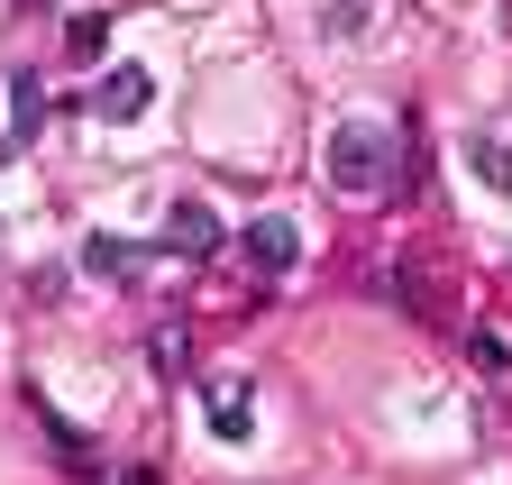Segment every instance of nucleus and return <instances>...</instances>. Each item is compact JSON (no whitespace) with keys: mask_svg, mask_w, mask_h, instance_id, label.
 Masks as SVG:
<instances>
[{"mask_svg":"<svg viewBox=\"0 0 512 485\" xmlns=\"http://www.w3.org/2000/svg\"><path fill=\"white\" fill-rule=\"evenodd\" d=\"M37 119H46V92H37V74H19V83H10V129L28 138Z\"/></svg>","mask_w":512,"mask_h":485,"instance_id":"obj_9","label":"nucleus"},{"mask_svg":"<svg viewBox=\"0 0 512 485\" xmlns=\"http://www.w3.org/2000/svg\"><path fill=\"white\" fill-rule=\"evenodd\" d=\"M467 165H476L485 193H512V147L503 138H467Z\"/></svg>","mask_w":512,"mask_h":485,"instance_id":"obj_7","label":"nucleus"},{"mask_svg":"<svg viewBox=\"0 0 512 485\" xmlns=\"http://www.w3.org/2000/svg\"><path fill=\"white\" fill-rule=\"evenodd\" d=\"M165 257H183V266L220 257V211H211V202H174V211H165Z\"/></svg>","mask_w":512,"mask_h":485,"instance_id":"obj_3","label":"nucleus"},{"mask_svg":"<svg viewBox=\"0 0 512 485\" xmlns=\"http://www.w3.org/2000/svg\"><path fill=\"white\" fill-rule=\"evenodd\" d=\"M293 220H247V238H238V257L256 266V275H293Z\"/></svg>","mask_w":512,"mask_h":485,"instance_id":"obj_4","label":"nucleus"},{"mask_svg":"<svg viewBox=\"0 0 512 485\" xmlns=\"http://www.w3.org/2000/svg\"><path fill=\"white\" fill-rule=\"evenodd\" d=\"M147 101H156V74L147 65H110L92 83V119H110V129H119V119H147Z\"/></svg>","mask_w":512,"mask_h":485,"instance_id":"obj_2","label":"nucleus"},{"mask_svg":"<svg viewBox=\"0 0 512 485\" xmlns=\"http://www.w3.org/2000/svg\"><path fill=\"white\" fill-rule=\"evenodd\" d=\"M320 174H330L339 193H384L394 184V129H384V119H339L330 129V147H320Z\"/></svg>","mask_w":512,"mask_h":485,"instance_id":"obj_1","label":"nucleus"},{"mask_svg":"<svg viewBox=\"0 0 512 485\" xmlns=\"http://www.w3.org/2000/svg\"><path fill=\"white\" fill-rule=\"evenodd\" d=\"M101 46H110V19L101 10H83L74 28H64V55H74V65H101Z\"/></svg>","mask_w":512,"mask_h":485,"instance_id":"obj_8","label":"nucleus"},{"mask_svg":"<svg viewBox=\"0 0 512 485\" xmlns=\"http://www.w3.org/2000/svg\"><path fill=\"white\" fill-rule=\"evenodd\" d=\"M247 431H256V394H247V385H211V440L238 449Z\"/></svg>","mask_w":512,"mask_h":485,"instance_id":"obj_5","label":"nucleus"},{"mask_svg":"<svg viewBox=\"0 0 512 485\" xmlns=\"http://www.w3.org/2000/svg\"><path fill=\"white\" fill-rule=\"evenodd\" d=\"M83 266H92L101 284H128V275H138V248H128V238H110V229H101V238H83Z\"/></svg>","mask_w":512,"mask_h":485,"instance_id":"obj_6","label":"nucleus"}]
</instances>
